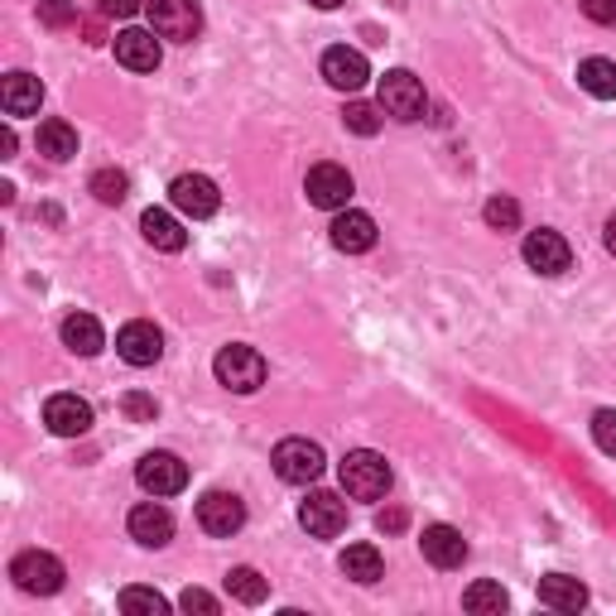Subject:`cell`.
I'll return each instance as SVG.
<instances>
[{
  "label": "cell",
  "mask_w": 616,
  "mask_h": 616,
  "mask_svg": "<svg viewBox=\"0 0 616 616\" xmlns=\"http://www.w3.org/2000/svg\"><path fill=\"white\" fill-rule=\"evenodd\" d=\"M337 477H342V491L357 501H381L385 491H391V463H385L381 453L371 449H357L342 457V467H337Z\"/></svg>",
  "instance_id": "obj_1"
},
{
  "label": "cell",
  "mask_w": 616,
  "mask_h": 616,
  "mask_svg": "<svg viewBox=\"0 0 616 616\" xmlns=\"http://www.w3.org/2000/svg\"><path fill=\"white\" fill-rule=\"evenodd\" d=\"M212 371H217V381H222L226 391H236V395H251V391H260L265 385V357L256 352V347H246V342L222 347L217 361H212Z\"/></svg>",
  "instance_id": "obj_2"
},
{
  "label": "cell",
  "mask_w": 616,
  "mask_h": 616,
  "mask_svg": "<svg viewBox=\"0 0 616 616\" xmlns=\"http://www.w3.org/2000/svg\"><path fill=\"white\" fill-rule=\"evenodd\" d=\"M275 473H280V481H294V487H309V481L323 477V467H328V457H323V449L313 439H284L275 443Z\"/></svg>",
  "instance_id": "obj_3"
},
{
  "label": "cell",
  "mask_w": 616,
  "mask_h": 616,
  "mask_svg": "<svg viewBox=\"0 0 616 616\" xmlns=\"http://www.w3.org/2000/svg\"><path fill=\"white\" fill-rule=\"evenodd\" d=\"M10 578H15L20 593L54 597L58 588H63V563L44 549H24V554H15V563H10Z\"/></svg>",
  "instance_id": "obj_4"
},
{
  "label": "cell",
  "mask_w": 616,
  "mask_h": 616,
  "mask_svg": "<svg viewBox=\"0 0 616 616\" xmlns=\"http://www.w3.org/2000/svg\"><path fill=\"white\" fill-rule=\"evenodd\" d=\"M150 24L160 39L193 44L202 34V10L198 0H150Z\"/></svg>",
  "instance_id": "obj_5"
},
{
  "label": "cell",
  "mask_w": 616,
  "mask_h": 616,
  "mask_svg": "<svg viewBox=\"0 0 616 616\" xmlns=\"http://www.w3.org/2000/svg\"><path fill=\"white\" fill-rule=\"evenodd\" d=\"M425 106H429V96H425V82H419L415 72L395 68L381 78V112H391L395 120H419Z\"/></svg>",
  "instance_id": "obj_6"
},
{
  "label": "cell",
  "mask_w": 616,
  "mask_h": 616,
  "mask_svg": "<svg viewBox=\"0 0 616 616\" xmlns=\"http://www.w3.org/2000/svg\"><path fill=\"white\" fill-rule=\"evenodd\" d=\"M304 193H309L313 208L342 212L347 202H352V174H347L342 164H313L309 178H304Z\"/></svg>",
  "instance_id": "obj_7"
},
{
  "label": "cell",
  "mask_w": 616,
  "mask_h": 616,
  "mask_svg": "<svg viewBox=\"0 0 616 616\" xmlns=\"http://www.w3.org/2000/svg\"><path fill=\"white\" fill-rule=\"evenodd\" d=\"M168 202L184 217H193V222H202V217H212L222 208V193H217L208 174H178L174 184H168Z\"/></svg>",
  "instance_id": "obj_8"
},
{
  "label": "cell",
  "mask_w": 616,
  "mask_h": 616,
  "mask_svg": "<svg viewBox=\"0 0 616 616\" xmlns=\"http://www.w3.org/2000/svg\"><path fill=\"white\" fill-rule=\"evenodd\" d=\"M136 481L150 497H178L188 487V463H178L174 453H144L136 467Z\"/></svg>",
  "instance_id": "obj_9"
},
{
  "label": "cell",
  "mask_w": 616,
  "mask_h": 616,
  "mask_svg": "<svg viewBox=\"0 0 616 616\" xmlns=\"http://www.w3.org/2000/svg\"><path fill=\"white\" fill-rule=\"evenodd\" d=\"M299 525H304L313 539H337L347 530V501L333 497V491H313V497L299 505Z\"/></svg>",
  "instance_id": "obj_10"
},
{
  "label": "cell",
  "mask_w": 616,
  "mask_h": 616,
  "mask_svg": "<svg viewBox=\"0 0 616 616\" xmlns=\"http://www.w3.org/2000/svg\"><path fill=\"white\" fill-rule=\"evenodd\" d=\"M198 525L208 530L217 539H232L241 525H246V505L232 491H208V497L198 501Z\"/></svg>",
  "instance_id": "obj_11"
},
{
  "label": "cell",
  "mask_w": 616,
  "mask_h": 616,
  "mask_svg": "<svg viewBox=\"0 0 616 616\" xmlns=\"http://www.w3.org/2000/svg\"><path fill=\"white\" fill-rule=\"evenodd\" d=\"M116 352H120V361H130V367H154V361L164 357V333L154 328V323L136 318L116 333Z\"/></svg>",
  "instance_id": "obj_12"
},
{
  "label": "cell",
  "mask_w": 616,
  "mask_h": 616,
  "mask_svg": "<svg viewBox=\"0 0 616 616\" xmlns=\"http://www.w3.org/2000/svg\"><path fill=\"white\" fill-rule=\"evenodd\" d=\"M323 78H328L337 92H361V88H367V78H371V63H367V54H361V48L337 44V48L323 54Z\"/></svg>",
  "instance_id": "obj_13"
},
{
  "label": "cell",
  "mask_w": 616,
  "mask_h": 616,
  "mask_svg": "<svg viewBox=\"0 0 616 616\" xmlns=\"http://www.w3.org/2000/svg\"><path fill=\"white\" fill-rule=\"evenodd\" d=\"M525 265L539 275H563L573 265V251L569 241H563L559 232H549V226H539V232L525 236Z\"/></svg>",
  "instance_id": "obj_14"
},
{
  "label": "cell",
  "mask_w": 616,
  "mask_h": 616,
  "mask_svg": "<svg viewBox=\"0 0 616 616\" xmlns=\"http://www.w3.org/2000/svg\"><path fill=\"white\" fill-rule=\"evenodd\" d=\"M44 425L58 433V439H82L92 429V405L82 395H48L44 405Z\"/></svg>",
  "instance_id": "obj_15"
},
{
  "label": "cell",
  "mask_w": 616,
  "mask_h": 616,
  "mask_svg": "<svg viewBox=\"0 0 616 616\" xmlns=\"http://www.w3.org/2000/svg\"><path fill=\"white\" fill-rule=\"evenodd\" d=\"M419 549H425V559L433 569H463V559H467V539H463V530H453V525H429Z\"/></svg>",
  "instance_id": "obj_16"
},
{
  "label": "cell",
  "mask_w": 616,
  "mask_h": 616,
  "mask_svg": "<svg viewBox=\"0 0 616 616\" xmlns=\"http://www.w3.org/2000/svg\"><path fill=\"white\" fill-rule=\"evenodd\" d=\"M116 63L130 72H154L160 68V39L150 30H120L116 34Z\"/></svg>",
  "instance_id": "obj_17"
},
{
  "label": "cell",
  "mask_w": 616,
  "mask_h": 616,
  "mask_svg": "<svg viewBox=\"0 0 616 616\" xmlns=\"http://www.w3.org/2000/svg\"><path fill=\"white\" fill-rule=\"evenodd\" d=\"M333 246L347 251V256H361V251L376 246V222H371L367 212L342 208V212L333 217Z\"/></svg>",
  "instance_id": "obj_18"
},
{
  "label": "cell",
  "mask_w": 616,
  "mask_h": 616,
  "mask_svg": "<svg viewBox=\"0 0 616 616\" xmlns=\"http://www.w3.org/2000/svg\"><path fill=\"white\" fill-rule=\"evenodd\" d=\"M130 535H136L144 549H164L168 539H174V515L154 501H140L136 511H130Z\"/></svg>",
  "instance_id": "obj_19"
},
{
  "label": "cell",
  "mask_w": 616,
  "mask_h": 616,
  "mask_svg": "<svg viewBox=\"0 0 616 616\" xmlns=\"http://www.w3.org/2000/svg\"><path fill=\"white\" fill-rule=\"evenodd\" d=\"M44 102V82L30 78V72H5V82H0V106H5V116H34Z\"/></svg>",
  "instance_id": "obj_20"
},
{
  "label": "cell",
  "mask_w": 616,
  "mask_h": 616,
  "mask_svg": "<svg viewBox=\"0 0 616 616\" xmlns=\"http://www.w3.org/2000/svg\"><path fill=\"white\" fill-rule=\"evenodd\" d=\"M63 347L68 352H78V357H96L106 347L102 323H96L92 313H68L63 318Z\"/></svg>",
  "instance_id": "obj_21"
},
{
  "label": "cell",
  "mask_w": 616,
  "mask_h": 616,
  "mask_svg": "<svg viewBox=\"0 0 616 616\" xmlns=\"http://www.w3.org/2000/svg\"><path fill=\"white\" fill-rule=\"evenodd\" d=\"M539 602L554 612H578V607H588V588L569 573H549V578H539Z\"/></svg>",
  "instance_id": "obj_22"
},
{
  "label": "cell",
  "mask_w": 616,
  "mask_h": 616,
  "mask_svg": "<svg viewBox=\"0 0 616 616\" xmlns=\"http://www.w3.org/2000/svg\"><path fill=\"white\" fill-rule=\"evenodd\" d=\"M140 232H144L150 246H160V251H184L188 246V232L168 212H160V208H150V212L140 217Z\"/></svg>",
  "instance_id": "obj_23"
},
{
  "label": "cell",
  "mask_w": 616,
  "mask_h": 616,
  "mask_svg": "<svg viewBox=\"0 0 616 616\" xmlns=\"http://www.w3.org/2000/svg\"><path fill=\"white\" fill-rule=\"evenodd\" d=\"M578 88L588 96H597V102H612L616 96V63L612 58H583L578 63Z\"/></svg>",
  "instance_id": "obj_24"
},
{
  "label": "cell",
  "mask_w": 616,
  "mask_h": 616,
  "mask_svg": "<svg viewBox=\"0 0 616 616\" xmlns=\"http://www.w3.org/2000/svg\"><path fill=\"white\" fill-rule=\"evenodd\" d=\"M39 154H48V160H72V154H78V130L68 126V120H44L39 126Z\"/></svg>",
  "instance_id": "obj_25"
},
{
  "label": "cell",
  "mask_w": 616,
  "mask_h": 616,
  "mask_svg": "<svg viewBox=\"0 0 616 616\" xmlns=\"http://www.w3.org/2000/svg\"><path fill=\"white\" fill-rule=\"evenodd\" d=\"M342 573L352 578V583H376V578L385 573L376 545H347L342 549Z\"/></svg>",
  "instance_id": "obj_26"
},
{
  "label": "cell",
  "mask_w": 616,
  "mask_h": 616,
  "mask_svg": "<svg viewBox=\"0 0 616 616\" xmlns=\"http://www.w3.org/2000/svg\"><path fill=\"white\" fill-rule=\"evenodd\" d=\"M226 593H232L241 607H260V602L270 597V583H265L256 569H246V563H241V569L226 573Z\"/></svg>",
  "instance_id": "obj_27"
},
{
  "label": "cell",
  "mask_w": 616,
  "mask_h": 616,
  "mask_svg": "<svg viewBox=\"0 0 616 616\" xmlns=\"http://www.w3.org/2000/svg\"><path fill=\"white\" fill-rule=\"evenodd\" d=\"M505 602H511V597H505V588H501V583H487V578H481V583H473V588L463 593V607L477 612V616H501Z\"/></svg>",
  "instance_id": "obj_28"
},
{
  "label": "cell",
  "mask_w": 616,
  "mask_h": 616,
  "mask_svg": "<svg viewBox=\"0 0 616 616\" xmlns=\"http://www.w3.org/2000/svg\"><path fill=\"white\" fill-rule=\"evenodd\" d=\"M92 193H96V202H106V208H120V202H126V193H130V178L120 174V168H96V174H92Z\"/></svg>",
  "instance_id": "obj_29"
},
{
  "label": "cell",
  "mask_w": 616,
  "mask_h": 616,
  "mask_svg": "<svg viewBox=\"0 0 616 616\" xmlns=\"http://www.w3.org/2000/svg\"><path fill=\"white\" fill-rule=\"evenodd\" d=\"M120 612H130V616H164L168 602L154 593V588H126V593H120Z\"/></svg>",
  "instance_id": "obj_30"
},
{
  "label": "cell",
  "mask_w": 616,
  "mask_h": 616,
  "mask_svg": "<svg viewBox=\"0 0 616 616\" xmlns=\"http://www.w3.org/2000/svg\"><path fill=\"white\" fill-rule=\"evenodd\" d=\"M342 126L352 130V136H376V130H381V106H371V102H347Z\"/></svg>",
  "instance_id": "obj_31"
},
{
  "label": "cell",
  "mask_w": 616,
  "mask_h": 616,
  "mask_svg": "<svg viewBox=\"0 0 616 616\" xmlns=\"http://www.w3.org/2000/svg\"><path fill=\"white\" fill-rule=\"evenodd\" d=\"M481 217H487L491 232H515V226H521V202L515 198H491L487 208H481Z\"/></svg>",
  "instance_id": "obj_32"
},
{
  "label": "cell",
  "mask_w": 616,
  "mask_h": 616,
  "mask_svg": "<svg viewBox=\"0 0 616 616\" xmlns=\"http://www.w3.org/2000/svg\"><path fill=\"white\" fill-rule=\"evenodd\" d=\"M593 439H597V449L616 457V409H597L593 415Z\"/></svg>",
  "instance_id": "obj_33"
},
{
  "label": "cell",
  "mask_w": 616,
  "mask_h": 616,
  "mask_svg": "<svg viewBox=\"0 0 616 616\" xmlns=\"http://www.w3.org/2000/svg\"><path fill=\"white\" fill-rule=\"evenodd\" d=\"M39 20L48 24V30H68V24H78V5H68V0H44Z\"/></svg>",
  "instance_id": "obj_34"
},
{
  "label": "cell",
  "mask_w": 616,
  "mask_h": 616,
  "mask_svg": "<svg viewBox=\"0 0 616 616\" xmlns=\"http://www.w3.org/2000/svg\"><path fill=\"white\" fill-rule=\"evenodd\" d=\"M120 409H126L136 425H154V415H160V405H154V395H144V391H130L126 400H120Z\"/></svg>",
  "instance_id": "obj_35"
},
{
  "label": "cell",
  "mask_w": 616,
  "mask_h": 616,
  "mask_svg": "<svg viewBox=\"0 0 616 616\" xmlns=\"http://www.w3.org/2000/svg\"><path fill=\"white\" fill-rule=\"evenodd\" d=\"M178 607H184V612H202V616H217V612H222V602H217L212 593H202V588H188V593L178 597Z\"/></svg>",
  "instance_id": "obj_36"
},
{
  "label": "cell",
  "mask_w": 616,
  "mask_h": 616,
  "mask_svg": "<svg viewBox=\"0 0 616 616\" xmlns=\"http://www.w3.org/2000/svg\"><path fill=\"white\" fill-rule=\"evenodd\" d=\"M96 15H106V20H130V15H140V0H96Z\"/></svg>",
  "instance_id": "obj_37"
},
{
  "label": "cell",
  "mask_w": 616,
  "mask_h": 616,
  "mask_svg": "<svg viewBox=\"0 0 616 616\" xmlns=\"http://www.w3.org/2000/svg\"><path fill=\"white\" fill-rule=\"evenodd\" d=\"M583 15L593 24H616V0H583Z\"/></svg>",
  "instance_id": "obj_38"
},
{
  "label": "cell",
  "mask_w": 616,
  "mask_h": 616,
  "mask_svg": "<svg viewBox=\"0 0 616 616\" xmlns=\"http://www.w3.org/2000/svg\"><path fill=\"white\" fill-rule=\"evenodd\" d=\"M376 530H381V535H400V530H405V511H381Z\"/></svg>",
  "instance_id": "obj_39"
},
{
  "label": "cell",
  "mask_w": 616,
  "mask_h": 616,
  "mask_svg": "<svg viewBox=\"0 0 616 616\" xmlns=\"http://www.w3.org/2000/svg\"><path fill=\"white\" fill-rule=\"evenodd\" d=\"M0 160H15V130H0Z\"/></svg>",
  "instance_id": "obj_40"
},
{
  "label": "cell",
  "mask_w": 616,
  "mask_h": 616,
  "mask_svg": "<svg viewBox=\"0 0 616 616\" xmlns=\"http://www.w3.org/2000/svg\"><path fill=\"white\" fill-rule=\"evenodd\" d=\"M602 241H607V251H612V256H616V212L607 217V226H602Z\"/></svg>",
  "instance_id": "obj_41"
},
{
  "label": "cell",
  "mask_w": 616,
  "mask_h": 616,
  "mask_svg": "<svg viewBox=\"0 0 616 616\" xmlns=\"http://www.w3.org/2000/svg\"><path fill=\"white\" fill-rule=\"evenodd\" d=\"M313 5H318V10H337V5H342V0H313Z\"/></svg>",
  "instance_id": "obj_42"
}]
</instances>
